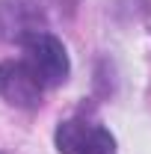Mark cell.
Wrapping results in <instances>:
<instances>
[{"label": "cell", "instance_id": "obj_2", "mask_svg": "<svg viewBox=\"0 0 151 154\" xmlns=\"http://www.w3.org/2000/svg\"><path fill=\"white\" fill-rule=\"evenodd\" d=\"M59 154H116V136L89 119H65L54 134Z\"/></svg>", "mask_w": 151, "mask_h": 154}, {"label": "cell", "instance_id": "obj_3", "mask_svg": "<svg viewBox=\"0 0 151 154\" xmlns=\"http://www.w3.org/2000/svg\"><path fill=\"white\" fill-rule=\"evenodd\" d=\"M45 83L36 77L27 59L0 62V98L15 110H36L42 104Z\"/></svg>", "mask_w": 151, "mask_h": 154}, {"label": "cell", "instance_id": "obj_1", "mask_svg": "<svg viewBox=\"0 0 151 154\" xmlns=\"http://www.w3.org/2000/svg\"><path fill=\"white\" fill-rule=\"evenodd\" d=\"M24 45V59L30 62V68L36 71V77L45 86H62L68 74H71V59L65 45L59 42L54 33L36 30L21 42Z\"/></svg>", "mask_w": 151, "mask_h": 154}]
</instances>
